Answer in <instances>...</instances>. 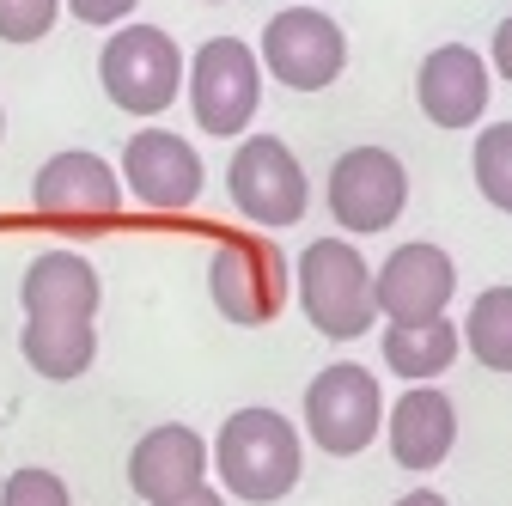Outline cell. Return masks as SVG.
Listing matches in <instances>:
<instances>
[{"mask_svg":"<svg viewBox=\"0 0 512 506\" xmlns=\"http://www.w3.org/2000/svg\"><path fill=\"white\" fill-rule=\"evenodd\" d=\"M214 476L226 500L275 506L305 476V433L269 403H244L214 433Z\"/></svg>","mask_w":512,"mask_h":506,"instance_id":"obj_1","label":"cell"},{"mask_svg":"<svg viewBox=\"0 0 512 506\" xmlns=\"http://www.w3.org/2000/svg\"><path fill=\"white\" fill-rule=\"evenodd\" d=\"M293 293L317 336L330 342H360L378 324V293H372V263L348 238H317L293 263Z\"/></svg>","mask_w":512,"mask_h":506,"instance_id":"obj_2","label":"cell"},{"mask_svg":"<svg viewBox=\"0 0 512 506\" xmlns=\"http://www.w3.org/2000/svg\"><path fill=\"white\" fill-rule=\"evenodd\" d=\"M189 68L165 25H116L98 49V86L128 116H159L177 104Z\"/></svg>","mask_w":512,"mask_h":506,"instance_id":"obj_3","label":"cell"},{"mask_svg":"<svg viewBox=\"0 0 512 506\" xmlns=\"http://www.w3.org/2000/svg\"><path fill=\"white\" fill-rule=\"evenodd\" d=\"M226 196H232V208L250 226L281 232V226H299L305 220V208H311V177H305L299 153L281 135H244L232 147V165H226Z\"/></svg>","mask_w":512,"mask_h":506,"instance_id":"obj_4","label":"cell"},{"mask_svg":"<svg viewBox=\"0 0 512 506\" xmlns=\"http://www.w3.org/2000/svg\"><path fill=\"white\" fill-rule=\"evenodd\" d=\"M378 433H384V391L372 366L330 360L305 385V439L330 458H360Z\"/></svg>","mask_w":512,"mask_h":506,"instance_id":"obj_5","label":"cell"},{"mask_svg":"<svg viewBox=\"0 0 512 506\" xmlns=\"http://www.w3.org/2000/svg\"><path fill=\"white\" fill-rule=\"evenodd\" d=\"M189 110L214 141H238L263 110V61L238 37H208L189 55Z\"/></svg>","mask_w":512,"mask_h":506,"instance_id":"obj_6","label":"cell"},{"mask_svg":"<svg viewBox=\"0 0 512 506\" xmlns=\"http://www.w3.org/2000/svg\"><path fill=\"white\" fill-rule=\"evenodd\" d=\"M263 74L287 92H324L348 68V31L324 7H281L256 43Z\"/></svg>","mask_w":512,"mask_h":506,"instance_id":"obj_7","label":"cell"},{"mask_svg":"<svg viewBox=\"0 0 512 506\" xmlns=\"http://www.w3.org/2000/svg\"><path fill=\"white\" fill-rule=\"evenodd\" d=\"M208 299L238 330L275 324L281 305H287V257L269 238H250V232L220 238L214 257H208Z\"/></svg>","mask_w":512,"mask_h":506,"instance_id":"obj_8","label":"cell"},{"mask_svg":"<svg viewBox=\"0 0 512 506\" xmlns=\"http://www.w3.org/2000/svg\"><path fill=\"white\" fill-rule=\"evenodd\" d=\"M31 208L49 220V226H68V232H98V226H116L122 214V171L86 147H68V153H49L31 177Z\"/></svg>","mask_w":512,"mask_h":506,"instance_id":"obj_9","label":"cell"},{"mask_svg":"<svg viewBox=\"0 0 512 506\" xmlns=\"http://www.w3.org/2000/svg\"><path fill=\"white\" fill-rule=\"evenodd\" d=\"M324 202H330L336 226L354 232V238L391 232L403 220V208H409V171H403V159L391 147H348L330 165Z\"/></svg>","mask_w":512,"mask_h":506,"instance_id":"obj_10","label":"cell"},{"mask_svg":"<svg viewBox=\"0 0 512 506\" xmlns=\"http://www.w3.org/2000/svg\"><path fill=\"white\" fill-rule=\"evenodd\" d=\"M122 189L141 208H153V214H183V208L202 202L208 165H202V153L189 147L183 135L153 129V122H147V129H135L122 141Z\"/></svg>","mask_w":512,"mask_h":506,"instance_id":"obj_11","label":"cell"},{"mask_svg":"<svg viewBox=\"0 0 512 506\" xmlns=\"http://www.w3.org/2000/svg\"><path fill=\"white\" fill-rule=\"evenodd\" d=\"M372 293H378L384 324H433V318H445V305L458 293V263L445 257L433 238L397 244L391 257L372 269Z\"/></svg>","mask_w":512,"mask_h":506,"instance_id":"obj_12","label":"cell"},{"mask_svg":"<svg viewBox=\"0 0 512 506\" xmlns=\"http://www.w3.org/2000/svg\"><path fill=\"white\" fill-rule=\"evenodd\" d=\"M494 92V68L470 43H439L415 68V104L433 129H476Z\"/></svg>","mask_w":512,"mask_h":506,"instance_id":"obj_13","label":"cell"},{"mask_svg":"<svg viewBox=\"0 0 512 506\" xmlns=\"http://www.w3.org/2000/svg\"><path fill=\"white\" fill-rule=\"evenodd\" d=\"M208 470H214V446L183 421H159L128 446V488H135L147 506L171 500L183 488H202Z\"/></svg>","mask_w":512,"mask_h":506,"instance_id":"obj_14","label":"cell"},{"mask_svg":"<svg viewBox=\"0 0 512 506\" xmlns=\"http://www.w3.org/2000/svg\"><path fill=\"white\" fill-rule=\"evenodd\" d=\"M19 305L37 324H98L104 281H98L92 257H80V250H43V257L25 263Z\"/></svg>","mask_w":512,"mask_h":506,"instance_id":"obj_15","label":"cell"},{"mask_svg":"<svg viewBox=\"0 0 512 506\" xmlns=\"http://www.w3.org/2000/svg\"><path fill=\"white\" fill-rule=\"evenodd\" d=\"M384 446H391V458L403 470H415V476L439 470L458 446V403L439 385H409L391 409H384Z\"/></svg>","mask_w":512,"mask_h":506,"instance_id":"obj_16","label":"cell"},{"mask_svg":"<svg viewBox=\"0 0 512 506\" xmlns=\"http://www.w3.org/2000/svg\"><path fill=\"white\" fill-rule=\"evenodd\" d=\"M464 354V330L452 318H433V324H384V366L409 385H433Z\"/></svg>","mask_w":512,"mask_h":506,"instance_id":"obj_17","label":"cell"},{"mask_svg":"<svg viewBox=\"0 0 512 506\" xmlns=\"http://www.w3.org/2000/svg\"><path fill=\"white\" fill-rule=\"evenodd\" d=\"M19 354L37 378L68 385V378L92 372V360H98V324H37V318H25Z\"/></svg>","mask_w":512,"mask_h":506,"instance_id":"obj_18","label":"cell"},{"mask_svg":"<svg viewBox=\"0 0 512 506\" xmlns=\"http://www.w3.org/2000/svg\"><path fill=\"white\" fill-rule=\"evenodd\" d=\"M458 330L488 372H512V287H482Z\"/></svg>","mask_w":512,"mask_h":506,"instance_id":"obj_19","label":"cell"},{"mask_svg":"<svg viewBox=\"0 0 512 506\" xmlns=\"http://www.w3.org/2000/svg\"><path fill=\"white\" fill-rule=\"evenodd\" d=\"M470 171H476V189L482 202L512 214V122H488L470 147Z\"/></svg>","mask_w":512,"mask_h":506,"instance_id":"obj_20","label":"cell"},{"mask_svg":"<svg viewBox=\"0 0 512 506\" xmlns=\"http://www.w3.org/2000/svg\"><path fill=\"white\" fill-rule=\"evenodd\" d=\"M61 13H68L61 0H0V43H13V49L43 43Z\"/></svg>","mask_w":512,"mask_h":506,"instance_id":"obj_21","label":"cell"},{"mask_svg":"<svg viewBox=\"0 0 512 506\" xmlns=\"http://www.w3.org/2000/svg\"><path fill=\"white\" fill-rule=\"evenodd\" d=\"M0 506H74V488L43 464H25L0 482Z\"/></svg>","mask_w":512,"mask_h":506,"instance_id":"obj_22","label":"cell"},{"mask_svg":"<svg viewBox=\"0 0 512 506\" xmlns=\"http://www.w3.org/2000/svg\"><path fill=\"white\" fill-rule=\"evenodd\" d=\"M80 25H98V31H116V25H128V13L141 7V0H61Z\"/></svg>","mask_w":512,"mask_h":506,"instance_id":"obj_23","label":"cell"},{"mask_svg":"<svg viewBox=\"0 0 512 506\" xmlns=\"http://www.w3.org/2000/svg\"><path fill=\"white\" fill-rule=\"evenodd\" d=\"M488 68H494L500 80H512V19H500V25H494V43H488Z\"/></svg>","mask_w":512,"mask_h":506,"instance_id":"obj_24","label":"cell"},{"mask_svg":"<svg viewBox=\"0 0 512 506\" xmlns=\"http://www.w3.org/2000/svg\"><path fill=\"white\" fill-rule=\"evenodd\" d=\"M153 506H232L214 482H202V488H183V494H171V500H153Z\"/></svg>","mask_w":512,"mask_h":506,"instance_id":"obj_25","label":"cell"},{"mask_svg":"<svg viewBox=\"0 0 512 506\" xmlns=\"http://www.w3.org/2000/svg\"><path fill=\"white\" fill-rule=\"evenodd\" d=\"M391 506H452L445 494H433V488H409L403 500H391Z\"/></svg>","mask_w":512,"mask_h":506,"instance_id":"obj_26","label":"cell"},{"mask_svg":"<svg viewBox=\"0 0 512 506\" xmlns=\"http://www.w3.org/2000/svg\"><path fill=\"white\" fill-rule=\"evenodd\" d=\"M0 135H7V110H0Z\"/></svg>","mask_w":512,"mask_h":506,"instance_id":"obj_27","label":"cell"},{"mask_svg":"<svg viewBox=\"0 0 512 506\" xmlns=\"http://www.w3.org/2000/svg\"><path fill=\"white\" fill-rule=\"evenodd\" d=\"M287 7H305V0H287Z\"/></svg>","mask_w":512,"mask_h":506,"instance_id":"obj_28","label":"cell"},{"mask_svg":"<svg viewBox=\"0 0 512 506\" xmlns=\"http://www.w3.org/2000/svg\"><path fill=\"white\" fill-rule=\"evenodd\" d=\"M208 7H220V0H208Z\"/></svg>","mask_w":512,"mask_h":506,"instance_id":"obj_29","label":"cell"}]
</instances>
